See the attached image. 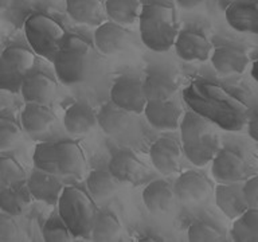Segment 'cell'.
Instances as JSON below:
<instances>
[{
	"mask_svg": "<svg viewBox=\"0 0 258 242\" xmlns=\"http://www.w3.org/2000/svg\"><path fill=\"white\" fill-rule=\"evenodd\" d=\"M42 235L46 242H69L74 239L72 231L69 230L66 223L60 219L58 214L51 215L44 222Z\"/></svg>",
	"mask_w": 258,
	"mask_h": 242,
	"instance_id": "836d02e7",
	"label": "cell"
},
{
	"mask_svg": "<svg viewBox=\"0 0 258 242\" xmlns=\"http://www.w3.org/2000/svg\"><path fill=\"white\" fill-rule=\"evenodd\" d=\"M181 152L195 167H205L221 148V141L213 125L205 117L188 112L183 114L179 124Z\"/></svg>",
	"mask_w": 258,
	"mask_h": 242,
	"instance_id": "6da1fadb",
	"label": "cell"
},
{
	"mask_svg": "<svg viewBox=\"0 0 258 242\" xmlns=\"http://www.w3.org/2000/svg\"><path fill=\"white\" fill-rule=\"evenodd\" d=\"M121 233V223L114 213L109 210H97L93 219L90 238L93 241H113Z\"/></svg>",
	"mask_w": 258,
	"mask_h": 242,
	"instance_id": "f1b7e54d",
	"label": "cell"
},
{
	"mask_svg": "<svg viewBox=\"0 0 258 242\" xmlns=\"http://www.w3.org/2000/svg\"><path fill=\"white\" fill-rule=\"evenodd\" d=\"M243 197L250 209H258V175L249 177L242 183Z\"/></svg>",
	"mask_w": 258,
	"mask_h": 242,
	"instance_id": "74e56055",
	"label": "cell"
},
{
	"mask_svg": "<svg viewBox=\"0 0 258 242\" xmlns=\"http://www.w3.org/2000/svg\"><path fill=\"white\" fill-rule=\"evenodd\" d=\"M231 237L237 242H258V209H247L234 219Z\"/></svg>",
	"mask_w": 258,
	"mask_h": 242,
	"instance_id": "4dcf8cb0",
	"label": "cell"
},
{
	"mask_svg": "<svg viewBox=\"0 0 258 242\" xmlns=\"http://www.w3.org/2000/svg\"><path fill=\"white\" fill-rule=\"evenodd\" d=\"M35 55L22 46H10L0 55V90L19 93L24 77L31 72Z\"/></svg>",
	"mask_w": 258,
	"mask_h": 242,
	"instance_id": "8992f818",
	"label": "cell"
},
{
	"mask_svg": "<svg viewBox=\"0 0 258 242\" xmlns=\"http://www.w3.org/2000/svg\"><path fill=\"white\" fill-rule=\"evenodd\" d=\"M251 76H253L254 80L258 82V60L253 65V69H251Z\"/></svg>",
	"mask_w": 258,
	"mask_h": 242,
	"instance_id": "b9f144b4",
	"label": "cell"
},
{
	"mask_svg": "<svg viewBox=\"0 0 258 242\" xmlns=\"http://www.w3.org/2000/svg\"><path fill=\"white\" fill-rule=\"evenodd\" d=\"M64 129L72 135H85L97 125L94 109L84 101H78L69 106L63 117Z\"/></svg>",
	"mask_w": 258,
	"mask_h": 242,
	"instance_id": "603a6c76",
	"label": "cell"
},
{
	"mask_svg": "<svg viewBox=\"0 0 258 242\" xmlns=\"http://www.w3.org/2000/svg\"><path fill=\"white\" fill-rule=\"evenodd\" d=\"M56 169L58 175L80 179L86 169V157L76 141L56 143Z\"/></svg>",
	"mask_w": 258,
	"mask_h": 242,
	"instance_id": "9a60e30c",
	"label": "cell"
},
{
	"mask_svg": "<svg viewBox=\"0 0 258 242\" xmlns=\"http://www.w3.org/2000/svg\"><path fill=\"white\" fill-rule=\"evenodd\" d=\"M32 164L34 168L46 172L58 173L56 169V143L44 141L35 145L32 153Z\"/></svg>",
	"mask_w": 258,
	"mask_h": 242,
	"instance_id": "1f68e13d",
	"label": "cell"
},
{
	"mask_svg": "<svg viewBox=\"0 0 258 242\" xmlns=\"http://www.w3.org/2000/svg\"><path fill=\"white\" fill-rule=\"evenodd\" d=\"M176 55L185 62H205L213 51V44L202 32L183 30L177 32L173 43Z\"/></svg>",
	"mask_w": 258,
	"mask_h": 242,
	"instance_id": "30bf717a",
	"label": "cell"
},
{
	"mask_svg": "<svg viewBox=\"0 0 258 242\" xmlns=\"http://www.w3.org/2000/svg\"><path fill=\"white\" fill-rule=\"evenodd\" d=\"M105 14L112 22L129 26L139 20L141 11V3L139 0H105Z\"/></svg>",
	"mask_w": 258,
	"mask_h": 242,
	"instance_id": "f546056e",
	"label": "cell"
},
{
	"mask_svg": "<svg viewBox=\"0 0 258 242\" xmlns=\"http://www.w3.org/2000/svg\"><path fill=\"white\" fill-rule=\"evenodd\" d=\"M118 183L116 177L109 172V169H93L86 177V187H88L89 195L94 201H105L109 197H112L118 189Z\"/></svg>",
	"mask_w": 258,
	"mask_h": 242,
	"instance_id": "83f0119b",
	"label": "cell"
},
{
	"mask_svg": "<svg viewBox=\"0 0 258 242\" xmlns=\"http://www.w3.org/2000/svg\"><path fill=\"white\" fill-rule=\"evenodd\" d=\"M215 203L229 219L234 221L235 218L241 217L249 209L243 197L242 182L218 183L215 187Z\"/></svg>",
	"mask_w": 258,
	"mask_h": 242,
	"instance_id": "ac0fdd59",
	"label": "cell"
},
{
	"mask_svg": "<svg viewBox=\"0 0 258 242\" xmlns=\"http://www.w3.org/2000/svg\"><path fill=\"white\" fill-rule=\"evenodd\" d=\"M213 190V185L205 173L188 169L177 176L173 185V193L184 203L205 201Z\"/></svg>",
	"mask_w": 258,
	"mask_h": 242,
	"instance_id": "7c38bea8",
	"label": "cell"
},
{
	"mask_svg": "<svg viewBox=\"0 0 258 242\" xmlns=\"http://www.w3.org/2000/svg\"><path fill=\"white\" fill-rule=\"evenodd\" d=\"M24 34L32 51L51 60L63 39L64 30L46 14H34L24 22Z\"/></svg>",
	"mask_w": 258,
	"mask_h": 242,
	"instance_id": "5b68a950",
	"label": "cell"
},
{
	"mask_svg": "<svg viewBox=\"0 0 258 242\" xmlns=\"http://www.w3.org/2000/svg\"><path fill=\"white\" fill-rule=\"evenodd\" d=\"M247 165L241 153L231 148H219L211 160V175L218 183L242 182L246 176Z\"/></svg>",
	"mask_w": 258,
	"mask_h": 242,
	"instance_id": "ba28073f",
	"label": "cell"
},
{
	"mask_svg": "<svg viewBox=\"0 0 258 242\" xmlns=\"http://www.w3.org/2000/svg\"><path fill=\"white\" fill-rule=\"evenodd\" d=\"M19 136V125L8 117H0V151L11 148Z\"/></svg>",
	"mask_w": 258,
	"mask_h": 242,
	"instance_id": "d590c367",
	"label": "cell"
},
{
	"mask_svg": "<svg viewBox=\"0 0 258 242\" xmlns=\"http://www.w3.org/2000/svg\"><path fill=\"white\" fill-rule=\"evenodd\" d=\"M97 125L106 135H117L122 132L129 124V113L114 102H105L96 113Z\"/></svg>",
	"mask_w": 258,
	"mask_h": 242,
	"instance_id": "4316f807",
	"label": "cell"
},
{
	"mask_svg": "<svg viewBox=\"0 0 258 242\" xmlns=\"http://www.w3.org/2000/svg\"><path fill=\"white\" fill-rule=\"evenodd\" d=\"M56 92V81L42 72H30L24 77L20 88L22 97L26 102L48 105Z\"/></svg>",
	"mask_w": 258,
	"mask_h": 242,
	"instance_id": "2e32d148",
	"label": "cell"
},
{
	"mask_svg": "<svg viewBox=\"0 0 258 242\" xmlns=\"http://www.w3.org/2000/svg\"><path fill=\"white\" fill-rule=\"evenodd\" d=\"M110 101L128 113H143L147 104L143 81L133 76L120 77L110 88Z\"/></svg>",
	"mask_w": 258,
	"mask_h": 242,
	"instance_id": "52a82bcc",
	"label": "cell"
},
{
	"mask_svg": "<svg viewBox=\"0 0 258 242\" xmlns=\"http://www.w3.org/2000/svg\"><path fill=\"white\" fill-rule=\"evenodd\" d=\"M226 22L243 34L258 35V0H237L226 8Z\"/></svg>",
	"mask_w": 258,
	"mask_h": 242,
	"instance_id": "5bb4252c",
	"label": "cell"
},
{
	"mask_svg": "<svg viewBox=\"0 0 258 242\" xmlns=\"http://www.w3.org/2000/svg\"><path fill=\"white\" fill-rule=\"evenodd\" d=\"M222 239V230L210 222L195 221L188 227V241L191 242H217Z\"/></svg>",
	"mask_w": 258,
	"mask_h": 242,
	"instance_id": "e575fe53",
	"label": "cell"
},
{
	"mask_svg": "<svg viewBox=\"0 0 258 242\" xmlns=\"http://www.w3.org/2000/svg\"><path fill=\"white\" fill-rule=\"evenodd\" d=\"M247 132H249V136L251 137L254 141H257L258 143V112L251 114V117L249 118V123H247Z\"/></svg>",
	"mask_w": 258,
	"mask_h": 242,
	"instance_id": "f35d334b",
	"label": "cell"
},
{
	"mask_svg": "<svg viewBox=\"0 0 258 242\" xmlns=\"http://www.w3.org/2000/svg\"><path fill=\"white\" fill-rule=\"evenodd\" d=\"M147 101H165L173 98L177 92V84L175 78L167 72L155 70L151 72L143 81Z\"/></svg>",
	"mask_w": 258,
	"mask_h": 242,
	"instance_id": "cb8c5ba5",
	"label": "cell"
},
{
	"mask_svg": "<svg viewBox=\"0 0 258 242\" xmlns=\"http://www.w3.org/2000/svg\"><path fill=\"white\" fill-rule=\"evenodd\" d=\"M15 217L0 211V242H10L18 239L19 227L16 225Z\"/></svg>",
	"mask_w": 258,
	"mask_h": 242,
	"instance_id": "8d00e7d4",
	"label": "cell"
},
{
	"mask_svg": "<svg viewBox=\"0 0 258 242\" xmlns=\"http://www.w3.org/2000/svg\"><path fill=\"white\" fill-rule=\"evenodd\" d=\"M89 56L90 44L84 38L64 34L51 59L60 84L70 86L82 82L88 74Z\"/></svg>",
	"mask_w": 258,
	"mask_h": 242,
	"instance_id": "3957f363",
	"label": "cell"
},
{
	"mask_svg": "<svg viewBox=\"0 0 258 242\" xmlns=\"http://www.w3.org/2000/svg\"><path fill=\"white\" fill-rule=\"evenodd\" d=\"M149 157L153 167L163 175H171L179 169L181 145L171 137L157 139L149 149Z\"/></svg>",
	"mask_w": 258,
	"mask_h": 242,
	"instance_id": "e0dca14e",
	"label": "cell"
},
{
	"mask_svg": "<svg viewBox=\"0 0 258 242\" xmlns=\"http://www.w3.org/2000/svg\"><path fill=\"white\" fill-rule=\"evenodd\" d=\"M27 187L32 195V199L43 202L46 205H56L63 190V182L58 173L46 172L34 168L27 177Z\"/></svg>",
	"mask_w": 258,
	"mask_h": 242,
	"instance_id": "8fae6325",
	"label": "cell"
},
{
	"mask_svg": "<svg viewBox=\"0 0 258 242\" xmlns=\"http://www.w3.org/2000/svg\"><path fill=\"white\" fill-rule=\"evenodd\" d=\"M108 169L120 183H133L140 177L143 164L131 149L120 148L112 153Z\"/></svg>",
	"mask_w": 258,
	"mask_h": 242,
	"instance_id": "ffe728a7",
	"label": "cell"
},
{
	"mask_svg": "<svg viewBox=\"0 0 258 242\" xmlns=\"http://www.w3.org/2000/svg\"><path fill=\"white\" fill-rule=\"evenodd\" d=\"M210 59L215 72L221 76L242 74L250 62L247 52L243 48L233 44H223L215 47L211 51Z\"/></svg>",
	"mask_w": 258,
	"mask_h": 242,
	"instance_id": "4fadbf2b",
	"label": "cell"
},
{
	"mask_svg": "<svg viewBox=\"0 0 258 242\" xmlns=\"http://www.w3.org/2000/svg\"><path fill=\"white\" fill-rule=\"evenodd\" d=\"M143 113L145 118L157 131H175L179 128L183 110L173 98L165 101H147Z\"/></svg>",
	"mask_w": 258,
	"mask_h": 242,
	"instance_id": "9c48e42d",
	"label": "cell"
},
{
	"mask_svg": "<svg viewBox=\"0 0 258 242\" xmlns=\"http://www.w3.org/2000/svg\"><path fill=\"white\" fill-rule=\"evenodd\" d=\"M12 0H0V12L4 11V10H7L10 7V4H11Z\"/></svg>",
	"mask_w": 258,
	"mask_h": 242,
	"instance_id": "60d3db41",
	"label": "cell"
},
{
	"mask_svg": "<svg viewBox=\"0 0 258 242\" xmlns=\"http://www.w3.org/2000/svg\"><path fill=\"white\" fill-rule=\"evenodd\" d=\"M26 180L22 165L11 156H0V190Z\"/></svg>",
	"mask_w": 258,
	"mask_h": 242,
	"instance_id": "d6a6232c",
	"label": "cell"
},
{
	"mask_svg": "<svg viewBox=\"0 0 258 242\" xmlns=\"http://www.w3.org/2000/svg\"><path fill=\"white\" fill-rule=\"evenodd\" d=\"M139 28L143 43L156 52L168 51L173 47L179 32L173 8L161 3L141 6Z\"/></svg>",
	"mask_w": 258,
	"mask_h": 242,
	"instance_id": "7a4b0ae2",
	"label": "cell"
},
{
	"mask_svg": "<svg viewBox=\"0 0 258 242\" xmlns=\"http://www.w3.org/2000/svg\"><path fill=\"white\" fill-rule=\"evenodd\" d=\"M143 202L152 214H163L171 209L173 202V187L167 180L156 179L143 190Z\"/></svg>",
	"mask_w": 258,
	"mask_h": 242,
	"instance_id": "7402d4cb",
	"label": "cell"
},
{
	"mask_svg": "<svg viewBox=\"0 0 258 242\" xmlns=\"http://www.w3.org/2000/svg\"><path fill=\"white\" fill-rule=\"evenodd\" d=\"M58 215L66 223L74 238H90L97 206L90 195L78 187H63L58 199Z\"/></svg>",
	"mask_w": 258,
	"mask_h": 242,
	"instance_id": "277c9868",
	"label": "cell"
},
{
	"mask_svg": "<svg viewBox=\"0 0 258 242\" xmlns=\"http://www.w3.org/2000/svg\"><path fill=\"white\" fill-rule=\"evenodd\" d=\"M175 2L183 10H194L205 3V0H175Z\"/></svg>",
	"mask_w": 258,
	"mask_h": 242,
	"instance_id": "ab89813d",
	"label": "cell"
},
{
	"mask_svg": "<svg viewBox=\"0 0 258 242\" xmlns=\"http://www.w3.org/2000/svg\"><path fill=\"white\" fill-rule=\"evenodd\" d=\"M94 44L97 50L104 55H113L124 47L125 42L128 39V31L124 26L108 20L102 22L94 30Z\"/></svg>",
	"mask_w": 258,
	"mask_h": 242,
	"instance_id": "d6986e66",
	"label": "cell"
},
{
	"mask_svg": "<svg viewBox=\"0 0 258 242\" xmlns=\"http://www.w3.org/2000/svg\"><path fill=\"white\" fill-rule=\"evenodd\" d=\"M66 11L74 22L97 27L106 19L102 0H66Z\"/></svg>",
	"mask_w": 258,
	"mask_h": 242,
	"instance_id": "44dd1931",
	"label": "cell"
},
{
	"mask_svg": "<svg viewBox=\"0 0 258 242\" xmlns=\"http://www.w3.org/2000/svg\"><path fill=\"white\" fill-rule=\"evenodd\" d=\"M55 121V113L48 105L35 104V102H26L22 114L20 123L27 133L44 132Z\"/></svg>",
	"mask_w": 258,
	"mask_h": 242,
	"instance_id": "484cf974",
	"label": "cell"
},
{
	"mask_svg": "<svg viewBox=\"0 0 258 242\" xmlns=\"http://www.w3.org/2000/svg\"><path fill=\"white\" fill-rule=\"evenodd\" d=\"M32 195L27 187L26 180L0 190V211L18 217L26 211L31 205Z\"/></svg>",
	"mask_w": 258,
	"mask_h": 242,
	"instance_id": "d4e9b609",
	"label": "cell"
}]
</instances>
